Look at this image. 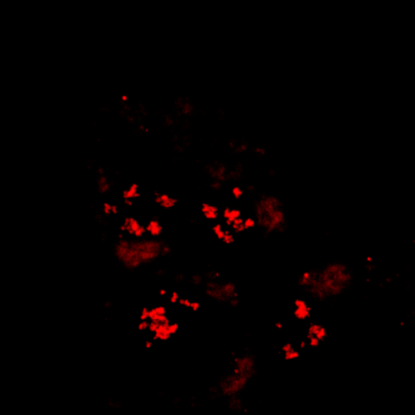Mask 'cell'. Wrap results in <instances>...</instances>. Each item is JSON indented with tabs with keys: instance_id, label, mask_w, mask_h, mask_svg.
<instances>
[{
	"instance_id": "6da1fadb",
	"label": "cell",
	"mask_w": 415,
	"mask_h": 415,
	"mask_svg": "<svg viewBox=\"0 0 415 415\" xmlns=\"http://www.w3.org/2000/svg\"><path fill=\"white\" fill-rule=\"evenodd\" d=\"M353 279V270L347 263L330 261L303 270L297 278V284L312 299L326 301L343 295Z\"/></svg>"
},
{
	"instance_id": "7a4b0ae2",
	"label": "cell",
	"mask_w": 415,
	"mask_h": 415,
	"mask_svg": "<svg viewBox=\"0 0 415 415\" xmlns=\"http://www.w3.org/2000/svg\"><path fill=\"white\" fill-rule=\"evenodd\" d=\"M252 221L265 234H280L289 226V215L285 203L271 194L259 195L253 203Z\"/></svg>"
},
{
	"instance_id": "3957f363",
	"label": "cell",
	"mask_w": 415,
	"mask_h": 415,
	"mask_svg": "<svg viewBox=\"0 0 415 415\" xmlns=\"http://www.w3.org/2000/svg\"><path fill=\"white\" fill-rule=\"evenodd\" d=\"M124 232H127L129 235H135V236H142L143 234L146 232L145 227L143 226L142 223L138 221L136 218H133V217H128L125 218L123 226Z\"/></svg>"
},
{
	"instance_id": "277c9868",
	"label": "cell",
	"mask_w": 415,
	"mask_h": 415,
	"mask_svg": "<svg viewBox=\"0 0 415 415\" xmlns=\"http://www.w3.org/2000/svg\"><path fill=\"white\" fill-rule=\"evenodd\" d=\"M156 201L161 207H165V209H171V207H173L175 204L174 198H172L171 196H168V195H165V194L159 195V196L156 197Z\"/></svg>"
},
{
	"instance_id": "5b68a950",
	"label": "cell",
	"mask_w": 415,
	"mask_h": 415,
	"mask_svg": "<svg viewBox=\"0 0 415 415\" xmlns=\"http://www.w3.org/2000/svg\"><path fill=\"white\" fill-rule=\"evenodd\" d=\"M145 229L151 235H159L161 230H162V226L157 221H149L145 226Z\"/></svg>"
},
{
	"instance_id": "8992f818",
	"label": "cell",
	"mask_w": 415,
	"mask_h": 415,
	"mask_svg": "<svg viewBox=\"0 0 415 415\" xmlns=\"http://www.w3.org/2000/svg\"><path fill=\"white\" fill-rule=\"evenodd\" d=\"M203 213L207 218L213 219L217 217V209L215 206H212V204H204Z\"/></svg>"
}]
</instances>
